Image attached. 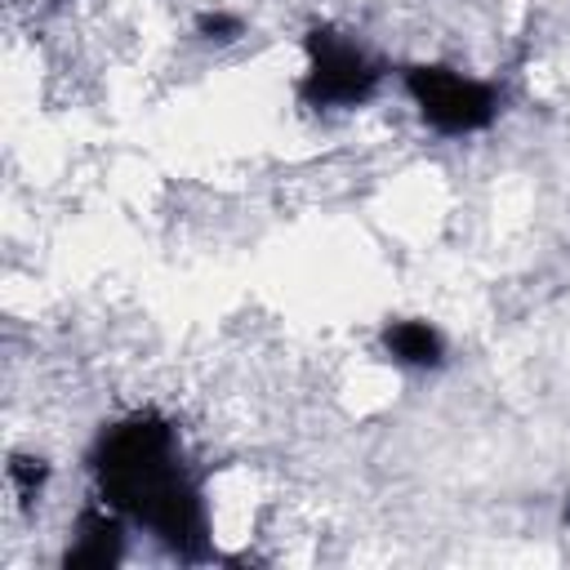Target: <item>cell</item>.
<instances>
[{
    "label": "cell",
    "mask_w": 570,
    "mask_h": 570,
    "mask_svg": "<svg viewBox=\"0 0 570 570\" xmlns=\"http://www.w3.org/2000/svg\"><path fill=\"white\" fill-rule=\"evenodd\" d=\"M566 517H570V508H566Z\"/></svg>",
    "instance_id": "52a82bcc"
},
{
    "label": "cell",
    "mask_w": 570,
    "mask_h": 570,
    "mask_svg": "<svg viewBox=\"0 0 570 570\" xmlns=\"http://www.w3.org/2000/svg\"><path fill=\"white\" fill-rule=\"evenodd\" d=\"M98 472H102L107 499L134 512L160 539L187 552L200 543L205 534L200 499L191 494V485L174 463V436L165 423L134 419L111 428V436H102V450H98Z\"/></svg>",
    "instance_id": "6da1fadb"
},
{
    "label": "cell",
    "mask_w": 570,
    "mask_h": 570,
    "mask_svg": "<svg viewBox=\"0 0 570 570\" xmlns=\"http://www.w3.org/2000/svg\"><path fill=\"white\" fill-rule=\"evenodd\" d=\"M307 49H312V67H307V80H303L307 102H316V107H356L374 94L379 71L356 45H347L330 31H316Z\"/></svg>",
    "instance_id": "3957f363"
},
{
    "label": "cell",
    "mask_w": 570,
    "mask_h": 570,
    "mask_svg": "<svg viewBox=\"0 0 570 570\" xmlns=\"http://www.w3.org/2000/svg\"><path fill=\"white\" fill-rule=\"evenodd\" d=\"M236 31H240V22L227 18V13H205L200 18V36H209V40H232Z\"/></svg>",
    "instance_id": "8992f818"
},
{
    "label": "cell",
    "mask_w": 570,
    "mask_h": 570,
    "mask_svg": "<svg viewBox=\"0 0 570 570\" xmlns=\"http://www.w3.org/2000/svg\"><path fill=\"white\" fill-rule=\"evenodd\" d=\"M410 94L423 111V120L441 134H472L494 120V89L481 80H468L445 67H414L410 71Z\"/></svg>",
    "instance_id": "7a4b0ae2"
},
{
    "label": "cell",
    "mask_w": 570,
    "mask_h": 570,
    "mask_svg": "<svg viewBox=\"0 0 570 570\" xmlns=\"http://www.w3.org/2000/svg\"><path fill=\"white\" fill-rule=\"evenodd\" d=\"M387 352L405 365H436L441 361V334L428 321H396L387 330Z\"/></svg>",
    "instance_id": "277c9868"
},
{
    "label": "cell",
    "mask_w": 570,
    "mask_h": 570,
    "mask_svg": "<svg viewBox=\"0 0 570 570\" xmlns=\"http://www.w3.org/2000/svg\"><path fill=\"white\" fill-rule=\"evenodd\" d=\"M116 561V525L107 512H89L80 521V543L67 552V566H107Z\"/></svg>",
    "instance_id": "5b68a950"
}]
</instances>
